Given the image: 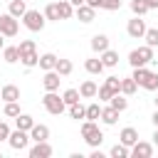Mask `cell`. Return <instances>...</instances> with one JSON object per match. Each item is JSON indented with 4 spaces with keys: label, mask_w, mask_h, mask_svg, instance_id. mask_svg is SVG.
Returning a JSON list of instances; mask_svg holds the SVG:
<instances>
[{
    "label": "cell",
    "mask_w": 158,
    "mask_h": 158,
    "mask_svg": "<svg viewBox=\"0 0 158 158\" xmlns=\"http://www.w3.org/2000/svg\"><path fill=\"white\" fill-rule=\"evenodd\" d=\"M153 146H158V128L153 131Z\"/></svg>",
    "instance_id": "cell-48"
},
{
    "label": "cell",
    "mask_w": 158,
    "mask_h": 158,
    "mask_svg": "<svg viewBox=\"0 0 158 158\" xmlns=\"http://www.w3.org/2000/svg\"><path fill=\"white\" fill-rule=\"evenodd\" d=\"M10 138V126L5 121H0V141H7Z\"/></svg>",
    "instance_id": "cell-43"
},
{
    "label": "cell",
    "mask_w": 158,
    "mask_h": 158,
    "mask_svg": "<svg viewBox=\"0 0 158 158\" xmlns=\"http://www.w3.org/2000/svg\"><path fill=\"white\" fill-rule=\"evenodd\" d=\"M57 59H59L57 54L44 52V54H40V64H37V67H40L42 72H49V69H54V67H57Z\"/></svg>",
    "instance_id": "cell-15"
},
{
    "label": "cell",
    "mask_w": 158,
    "mask_h": 158,
    "mask_svg": "<svg viewBox=\"0 0 158 158\" xmlns=\"http://www.w3.org/2000/svg\"><path fill=\"white\" fill-rule=\"evenodd\" d=\"M96 91H99V86H96V81H91V79L81 81V86H79L81 99H94V96H96Z\"/></svg>",
    "instance_id": "cell-17"
},
{
    "label": "cell",
    "mask_w": 158,
    "mask_h": 158,
    "mask_svg": "<svg viewBox=\"0 0 158 158\" xmlns=\"http://www.w3.org/2000/svg\"><path fill=\"white\" fill-rule=\"evenodd\" d=\"M2 47H5V35L0 32V49H2Z\"/></svg>",
    "instance_id": "cell-50"
},
{
    "label": "cell",
    "mask_w": 158,
    "mask_h": 158,
    "mask_svg": "<svg viewBox=\"0 0 158 158\" xmlns=\"http://www.w3.org/2000/svg\"><path fill=\"white\" fill-rule=\"evenodd\" d=\"M101 109H104L101 104H89L86 106V118L89 121H99L101 118Z\"/></svg>",
    "instance_id": "cell-36"
},
{
    "label": "cell",
    "mask_w": 158,
    "mask_h": 158,
    "mask_svg": "<svg viewBox=\"0 0 158 158\" xmlns=\"http://www.w3.org/2000/svg\"><path fill=\"white\" fill-rule=\"evenodd\" d=\"M118 141L123 143V146H133L136 141H138V131L133 128V126H126V128H121V133H118Z\"/></svg>",
    "instance_id": "cell-13"
},
{
    "label": "cell",
    "mask_w": 158,
    "mask_h": 158,
    "mask_svg": "<svg viewBox=\"0 0 158 158\" xmlns=\"http://www.w3.org/2000/svg\"><path fill=\"white\" fill-rule=\"evenodd\" d=\"M49 156H52L49 141H35V146L30 148V158H49Z\"/></svg>",
    "instance_id": "cell-10"
},
{
    "label": "cell",
    "mask_w": 158,
    "mask_h": 158,
    "mask_svg": "<svg viewBox=\"0 0 158 158\" xmlns=\"http://www.w3.org/2000/svg\"><path fill=\"white\" fill-rule=\"evenodd\" d=\"M89 44H91V49H94L96 54H101V52H106V49L111 47V42H109V35H104V32H99V35H94Z\"/></svg>",
    "instance_id": "cell-11"
},
{
    "label": "cell",
    "mask_w": 158,
    "mask_h": 158,
    "mask_svg": "<svg viewBox=\"0 0 158 158\" xmlns=\"http://www.w3.org/2000/svg\"><path fill=\"white\" fill-rule=\"evenodd\" d=\"M146 5H148L151 10H156V7H158V0H146Z\"/></svg>",
    "instance_id": "cell-46"
},
{
    "label": "cell",
    "mask_w": 158,
    "mask_h": 158,
    "mask_svg": "<svg viewBox=\"0 0 158 158\" xmlns=\"http://www.w3.org/2000/svg\"><path fill=\"white\" fill-rule=\"evenodd\" d=\"M153 101H156V109H158V96H156V99H153Z\"/></svg>",
    "instance_id": "cell-51"
},
{
    "label": "cell",
    "mask_w": 158,
    "mask_h": 158,
    "mask_svg": "<svg viewBox=\"0 0 158 158\" xmlns=\"http://www.w3.org/2000/svg\"><path fill=\"white\" fill-rule=\"evenodd\" d=\"M148 10H151V7L146 5V0H131V12H133V15H141V17H143Z\"/></svg>",
    "instance_id": "cell-37"
},
{
    "label": "cell",
    "mask_w": 158,
    "mask_h": 158,
    "mask_svg": "<svg viewBox=\"0 0 158 158\" xmlns=\"http://www.w3.org/2000/svg\"><path fill=\"white\" fill-rule=\"evenodd\" d=\"M99 57H101V62H104V67H106V69H111V67H116V64H118V52H116V49H111V47H109L106 52H101Z\"/></svg>",
    "instance_id": "cell-20"
},
{
    "label": "cell",
    "mask_w": 158,
    "mask_h": 158,
    "mask_svg": "<svg viewBox=\"0 0 158 158\" xmlns=\"http://www.w3.org/2000/svg\"><path fill=\"white\" fill-rule=\"evenodd\" d=\"M30 141H32V138H30V131H22V128L10 131V138H7V143H10L12 151H25Z\"/></svg>",
    "instance_id": "cell-4"
},
{
    "label": "cell",
    "mask_w": 158,
    "mask_h": 158,
    "mask_svg": "<svg viewBox=\"0 0 158 158\" xmlns=\"http://www.w3.org/2000/svg\"><path fill=\"white\" fill-rule=\"evenodd\" d=\"M146 20L141 17V15H136L133 20H128V25H126V32H128V37H133V40H143V35H146Z\"/></svg>",
    "instance_id": "cell-6"
},
{
    "label": "cell",
    "mask_w": 158,
    "mask_h": 158,
    "mask_svg": "<svg viewBox=\"0 0 158 158\" xmlns=\"http://www.w3.org/2000/svg\"><path fill=\"white\" fill-rule=\"evenodd\" d=\"M59 81H62V74H59L57 69H49V72H44V77H42L44 91H57V89H59Z\"/></svg>",
    "instance_id": "cell-8"
},
{
    "label": "cell",
    "mask_w": 158,
    "mask_h": 158,
    "mask_svg": "<svg viewBox=\"0 0 158 158\" xmlns=\"http://www.w3.org/2000/svg\"><path fill=\"white\" fill-rule=\"evenodd\" d=\"M81 138H84V141H86V143H89L91 148H99V146L104 143V131H101V128L96 126V128H91L89 133H84Z\"/></svg>",
    "instance_id": "cell-12"
},
{
    "label": "cell",
    "mask_w": 158,
    "mask_h": 158,
    "mask_svg": "<svg viewBox=\"0 0 158 158\" xmlns=\"http://www.w3.org/2000/svg\"><path fill=\"white\" fill-rule=\"evenodd\" d=\"M109 104H111L116 111H126V109H128V99H126V94H121V91H118V94H114Z\"/></svg>",
    "instance_id": "cell-25"
},
{
    "label": "cell",
    "mask_w": 158,
    "mask_h": 158,
    "mask_svg": "<svg viewBox=\"0 0 158 158\" xmlns=\"http://www.w3.org/2000/svg\"><path fill=\"white\" fill-rule=\"evenodd\" d=\"M101 10H121V0H101Z\"/></svg>",
    "instance_id": "cell-41"
},
{
    "label": "cell",
    "mask_w": 158,
    "mask_h": 158,
    "mask_svg": "<svg viewBox=\"0 0 158 158\" xmlns=\"http://www.w3.org/2000/svg\"><path fill=\"white\" fill-rule=\"evenodd\" d=\"M148 74H151V69H148V67H133V74H131V77H133V81L141 86V84L146 81V77H148Z\"/></svg>",
    "instance_id": "cell-32"
},
{
    "label": "cell",
    "mask_w": 158,
    "mask_h": 158,
    "mask_svg": "<svg viewBox=\"0 0 158 158\" xmlns=\"http://www.w3.org/2000/svg\"><path fill=\"white\" fill-rule=\"evenodd\" d=\"M69 2H72L74 7H79V5H84V0H69Z\"/></svg>",
    "instance_id": "cell-49"
},
{
    "label": "cell",
    "mask_w": 158,
    "mask_h": 158,
    "mask_svg": "<svg viewBox=\"0 0 158 158\" xmlns=\"http://www.w3.org/2000/svg\"><path fill=\"white\" fill-rule=\"evenodd\" d=\"M35 126V118L30 116V114H20V116H15V128H22V131H30Z\"/></svg>",
    "instance_id": "cell-23"
},
{
    "label": "cell",
    "mask_w": 158,
    "mask_h": 158,
    "mask_svg": "<svg viewBox=\"0 0 158 158\" xmlns=\"http://www.w3.org/2000/svg\"><path fill=\"white\" fill-rule=\"evenodd\" d=\"M141 86H143L146 91H158V74H156V72H151V74L146 77V81H143Z\"/></svg>",
    "instance_id": "cell-38"
},
{
    "label": "cell",
    "mask_w": 158,
    "mask_h": 158,
    "mask_svg": "<svg viewBox=\"0 0 158 158\" xmlns=\"http://www.w3.org/2000/svg\"><path fill=\"white\" fill-rule=\"evenodd\" d=\"M62 99H64L67 106H72V104H77V101L81 99V94H79V89H67V91L62 94Z\"/></svg>",
    "instance_id": "cell-35"
},
{
    "label": "cell",
    "mask_w": 158,
    "mask_h": 158,
    "mask_svg": "<svg viewBox=\"0 0 158 158\" xmlns=\"http://www.w3.org/2000/svg\"><path fill=\"white\" fill-rule=\"evenodd\" d=\"M17 49H20V54H27V52H37V47H35V42H32V40H22V42L17 44Z\"/></svg>",
    "instance_id": "cell-40"
},
{
    "label": "cell",
    "mask_w": 158,
    "mask_h": 158,
    "mask_svg": "<svg viewBox=\"0 0 158 158\" xmlns=\"http://www.w3.org/2000/svg\"><path fill=\"white\" fill-rule=\"evenodd\" d=\"M67 111H69V116L77 118V121H79V118H86V106H81L79 101L72 104V106H67Z\"/></svg>",
    "instance_id": "cell-30"
},
{
    "label": "cell",
    "mask_w": 158,
    "mask_h": 158,
    "mask_svg": "<svg viewBox=\"0 0 158 158\" xmlns=\"http://www.w3.org/2000/svg\"><path fill=\"white\" fill-rule=\"evenodd\" d=\"M151 121H153V126H156V128H158V109H156V111H153V116H151Z\"/></svg>",
    "instance_id": "cell-47"
},
{
    "label": "cell",
    "mask_w": 158,
    "mask_h": 158,
    "mask_svg": "<svg viewBox=\"0 0 158 158\" xmlns=\"http://www.w3.org/2000/svg\"><path fill=\"white\" fill-rule=\"evenodd\" d=\"M2 59H5L7 64L20 62V49H17V47H2Z\"/></svg>",
    "instance_id": "cell-26"
},
{
    "label": "cell",
    "mask_w": 158,
    "mask_h": 158,
    "mask_svg": "<svg viewBox=\"0 0 158 158\" xmlns=\"http://www.w3.org/2000/svg\"><path fill=\"white\" fill-rule=\"evenodd\" d=\"M148 62H153V47L143 44V47L128 52V64H131V67H146Z\"/></svg>",
    "instance_id": "cell-2"
},
{
    "label": "cell",
    "mask_w": 158,
    "mask_h": 158,
    "mask_svg": "<svg viewBox=\"0 0 158 158\" xmlns=\"http://www.w3.org/2000/svg\"><path fill=\"white\" fill-rule=\"evenodd\" d=\"M44 17H47V22H59L62 20V12H59V2H49L44 10Z\"/></svg>",
    "instance_id": "cell-19"
},
{
    "label": "cell",
    "mask_w": 158,
    "mask_h": 158,
    "mask_svg": "<svg viewBox=\"0 0 158 158\" xmlns=\"http://www.w3.org/2000/svg\"><path fill=\"white\" fill-rule=\"evenodd\" d=\"M86 5H91L94 10H101V0H84Z\"/></svg>",
    "instance_id": "cell-44"
},
{
    "label": "cell",
    "mask_w": 158,
    "mask_h": 158,
    "mask_svg": "<svg viewBox=\"0 0 158 158\" xmlns=\"http://www.w3.org/2000/svg\"><path fill=\"white\" fill-rule=\"evenodd\" d=\"M54 69H57V72H59L62 77H69V74L74 72V64H72L69 59H64V57H59V59H57V67H54Z\"/></svg>",
    "instance_id": "cell-27"
},
{
    "label": "cell",
    "mask_w": 158,
    "mask_h": 158,
    "mask_svg": "<svg viewBox=\"0 0 158 158\" xmlns=\"http://www.w3.org/2000/svg\"><path fill=\"white\" fill-rule=\"evenodd\" d=\"M109 153H111V158H128V156H131V148H128V146H123V143L118 141L116 146H111V151H109Z\"/></svg>",
    "instance_id": "cell-29"
},
{
    "label": "cell",
    "mask_w": 158,
    "mask_h": 158,
    "mask_svg": "<svg viewBox=\"0 0 158 158\" xmlns=\"http://www.w3.org/2000/svg\"><path fill=\"white\" fill-rule=\"evenodd\" d=\"M96 96H99V101H111V96H114V89L104 81L101 86H99V91H96Z\"/></svg>",
    "instance_id": "cell-39"
},
{
    "label": "cell",
    "mask_w": 158,
    "mask_h": 158,
    "mask_svg": "<svg viewBox=\"0 0 158 158\" xmlns=\"http://www.w3.org/2000/svg\"><path fill=\"white\" fill-rule=\"evenodd\" d=\"M7 12H10L12 17H17V20H22V15L27 12V5H25V0H10V5H7Z\"/></svg>",
    "instance_id": "cell-18"
},
{
    "label": "cell",
    "mask_w": 158,
    "mask_h": 158,
    "mask_svg": "<svg viewBox=\"0 0 158 158\" xmlns=\"http://www.w3.org/2000/svg\"><path fill=\"white\" fill-rule=\"evenodd\" d=\"M42 106L52 114V116H59L64 109H67V104H64V99L57 94V91H47L44 96H42Z\"/></svg>",
    "instance_id": "cell-3"
},
{
    "label": "cell",
    "mask_w": 158,
    "mask_h": 158,
    "mask_svg": "<svg viewBox=\"0 0 158 158\" xmlns=\"http://www.w3.org/2000/svg\"><path fill=\"white\" fill-rule=\"evenodd\" d=\"M2 114H5L7 118H15V116H20L22 111H20V104H17V101H5V109H2Z\"/></svg>",
    "instance_id": "cell-33"
},
{
    "label": "cell",
    "mask_w": 158,
    "mask_h": 158,
    "mask_svg": "<svg viewBox=\"0 0 158 158\" xmlns=\"http://www.w3.org/2000/svg\"><path fill=\"white\" fill-rule=\"evenodd\" d=\"M104 81H106V84L114 89V94H118V91H121V79H118V77H106Z\"/></svg>",
    "instance_id": "cell-42"
},
{
    "label": "cell",
    "mask_w": 158,
    "mask_h": 158,
    "mask_svg": "<svg viewBox=\"0 0 158 158\" xmlns=\"http://www.w3.org/2000/svg\"><path fill=\"white\" fill-rule=\"evenodd\" d=\"M131 156H133V158H151V156H153V143H148V141H136V143L131 146Z\"/></svg>",
    "instance_id": "cell-9"
},
{
    "label": "cell",
    "mask_w": 158,
    "mask_h": 158,
    "mask_svg": "<svg viewBox=\"0 0 158 158\" xmlns=\"http://www.w3.org/2000/svg\"><path fill=\"white\" fill-rule=\"evenodd\" d=\"M22 25H25L30 32H42L44 25H47V17H44V12H40V10H27V12L22 15Z\"/></svg>",
    "instance_id": "cell-1"
},
{
    "label": "cell",
    "mask_w": 158,
    "mask_h": 158,
    "mask_svg": "<svg viewBox=\"0 0 158 158\" xmlns=\"http://www.w3.org/2000/svg\"><path fill=\"white\" fill-rule=\"evenodd\" d=\"M136 89H138V84L133 81V77H126V79H121V94H126V96H133V94H136Z\"/></svg>",
    "instance_id": "cell-28"
},
{
    "label": "cell",
    "mask_w": 158,
    "mask_h": 158,
    "mask_svg": "<svg viewBox=\"0 0 158 158\" xmlns=\"http://www.w3.org/2000/svg\"><path fill=\"white\" fill-rule=\"evenodd\" d=\"M118 114H121V111H116V109L109 104V106H104V109H101V121H104L106 126H116V121H118Z\"/></svg>",
    "instance_id": "cell-16"
},
{
    "label": "cell",
    "mask_w": 158,
    "mask_h": 158,
    "mask_svg": "<svg viewBox=\"0 0 158 158\" xmlns=\"http://www.w3.org/2000/svg\"><path fill=\"white\" fill-rule=\"evenodd\" d=\"M0 99H2V86H0Z\"/></svg>",
    "instance_id": "cell-52"
},
{
    "label": "cell",
    "mask_w": 158,
    "mask_h": 158,
    "mask_svg": "<svg viewBox=\"0 0 158 158\" xmlns=\"http://www.w3.org/2000/svg\"><path fill=\"white\" fill-rule=\"evenodd\" d=\"M20 62H22V67H25V69H32V67H37V64H40V54H37V52L20 54Z\"/></svg>",
    "instance_id": "cell-24"
},
{
    "label": "cell",
    "mask_w": 158,
    "mask_h": 158,
    "mask_svg": "<svg viewBox=\"0 0 158 158\" xmlns=\"http://www.w3.org/2000/svg\"><path fill=\"white\" fill-rule=\"evenodd\" d=\"M84 69H86L89 74H101L106 67H104L101 57H91V59H86V62H84Z\"/></svg>",
    "instance_id": "cell-21"
},
{
    "label": "cell",
    "mask_w": 158,
    "mask_h": 158,
    "mask_svg": "<svg viewBox=\"0 0 158 158\" xmlns=\"http://www.w3.org/2000/svg\"><path fill=\"white\" fill-rule=\"evenodd\" d=\"M91 158H104V153H101L99 148H94V151H91Z\"/></svg>",
    "instance_id": "cell-45"
},
{
    "label": "cell",
    "mask_w": 158,
    "mask_h": 158,
    "mask_svg": "<svg viewBox=\"0 0 158 158\" xmlns=\"http://www.w3.org/2000/svg\"><path fill=\"white\" fill-rule=\"evenodd\" d=\"M143 40H146V44H148V47H153V49H156V47H158V27H148V30H146V35H143Z\"/></svg>",
    "instance_id": "cell-34"
},
{
    "label": "cell",
    "mask_w": 158,
    "mask_h": 158,
    "mask_svg": "<svg viewBox=\"0 0 158 158\" xmlns=\"http://www.w3.org/2000/svg\"><path fill=\"white\" fill-rule=\"evenodd\" d=\"M59 12H62V20H72L74 17V5L69 0H59Z\"/></svg>",
    "instance_id": "cell-31"
},
{
    "label": "cell",
    "mask_w": 158,
    "mask_h": 158,
    "mask_svg": "<svg viewBox=\"0 0 158 158\" xmlns=\"http://www.w3.org/2000/svg\"><path fill=\"white\" fill-rule=\"evenodd\" d=\"M30 138H32V141H49V126L35 123V126L30 128Z\"/></svg>",
    "instance_id": "cell-14"
},
{
    "label": "cell",
    "mask_w": 158,
    "mask_h": 158,
    "mask_svg": "<svg viewBox=\"0 0 158 158\" xmlns=\"http://www.w3.org/2000/svg\"><path fill=\"white\" fill-rule=\"evenodd\" d=\"M2 101H20V86L5 84L2 86Z\"/></svg>",
    "instance_id": "cell-22"
},
{
    "label": "cell",
    "mask_w": 158,
    "mask_h": 158,
    "mask_svg": "<svg viewBox=\"0 0 158 158\" xmlns=\"http://www.w3.org/2000/svg\"><path fill=\"white\" fill-rule=\"evenodd\" d=\"M74 17L79 20V22H84V25H89V22H94L96 20V10L91 7V5H79V7H74Z\"/></svg>",
    "instance_id": "cell-7"
},
{
    "label": "cell",
    "mask_w": 158,
    "mask_h": 158,
    "mask_svg": "<svg viewBox=\"0 0 158 158\" xmlns=\"http://www.w3.org/2000/svg\"><path fill=\"white\" fill-rule=\"evenodd\" d=\"M0 32H2L5 37H15V35L20 32V22H17V17H12L10 12L0 15Z\"/></svg>",
    "instance_id": "cell-5"
}]
</instances>
